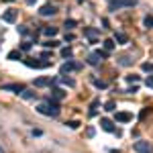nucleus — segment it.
<instances>
[{
    "label": "nucleus",
    "mask_w": 153,
    "mask_h": 153,
    "mask_svg": "<svg viewBox=\"0 0 153 153\" xmlns=\"http://www.w3.org/2000/svg\"><path fill=\"white\" fill-rule=\"evenodd\" d=\"M37 112H41V114H45V117H57L59 114V104L55 100H51V102H41V104L37 106Z\"/></svg>",
    "instance_id": "obj_1"
},
{
    "label": "nucleus",
    "mask_w": 153,
    "mask_h": 153,
    "mask_svg": "<svg viewBox=\"0 0 153 153\" xmlns=\"http://www.w3.org/2000/svg\"><path fill=\"white\" fill-rule=\"evenodd\" d=\"M133 149L137 153H153V143L149 141H135L133 143Z\"/></svg>",
    "instance_id": "obj_2"
},
{
    "label": "nucleus",
    "mask_w": 153,
    "mask_h": 153,
    "mask_svg": "<svg viewBox=\"0 0 153 153\" xmlns=\"http://www.w3.org/2000/svg\"><path fill=\"white\" fill-rule=\"evenodd\" d=\"M137 0H110V10H117L123 6H135Z\"/></svg>",
    "instance_id": "obj_3"
},
{
    "label": "nucleus",
    "mask_w": 153,
    "mask_h": 153,
    "mask_svg": "<svg viewBox=\"0 0 153 153\" xmlns=\"http://www.w3.org/2000/svg\"><path fill=\"white\" fill-rule=\"evenodd\" d=\"M55 12H57V8H55L53 4H43V6L39 8V14H41V16H53Z\"/></svg>",
    "instance_id": "obj_4"
},
{
    "label": "nucleus",
    "mask_w": 153,
    "mask_h": 153,
    "mask_svg": "<svg viewBox=\"0 0 153 153\" xmlns=\"http://www.w3.org/2000/svg\"><path fill=\"white\" fill-rule=\"evenodd\" d=\"M2 21L4 23H14L16 21V10H4L2 12Z\"/></svg>",
    "instance_id": "obj_5"
},
{
    "label": "nucleus",
    "mask_w": 153,
    "mask_h": 153,
    "mask_svg": "<svg viewBox=\"0 0 153 153\" xmlns=\"http://www.w3.org/2000/svg\"><path fill=\"white\" fill-rule=\"evenodd\" d=\"M100 127H102V129H104L106 133H114V131H117L110 118H102V120H100Z\"/></svg>",
    "instance_id": "obj_6"
},
{
    "label": "nucleus",
    "mask_w": 153,
    "mask_h": 153,
    "mask_svg": "<svg viewBox=\"0 0 153 153\" xmlns=\"http://www.w3.org/2000/svg\"><path fill=\"white\" fill-rule=\"evenodd\" d=\"M25 63L29 68H47L49 61H37V59H25Z\"/></svg>",
    "instance_id": "obj_7"
},
{
    "label": "nucleus",
    "mask_w": 153,
    "mask_h": 153,
    "mask_svg": "<svg viewBox=\"0 0 153 153\" xmlns=\"http://www.w3.org/2000/svg\"><path fill=\"white\" fill-rule=\"evenodd\" d=\"M63 98H65V92H63L61 88H53V90H51V100L59 102V100H63Z\"/></svg>",
    "instance_id": "obj_8"
},
{
    "label": "nucleus",
    "mask_w": 153,
    "mask_h": 153,
    "mask_svg": "<svg viewBox=\"0 0 153 153\" xmlns=\"http://www.w3.org/2000/svg\"><path fill=\"white\" fill-rule=\"evenodd\" d=\"M78 68H80V65H78V63H71V61H68V63H63V65H61V76H65V74H70L71 70H78Z\"/></svg>",
    "instance_id": "obj_9"
},
{
    "label": "nucleus",
    "mask_w": 153,
    "mask_h": 153,
    "mask_svg": "<svg viewBox=\"0 0 153 153\" xmlns=\"http://www.w3.org/2000/svg\"><path fill=\"white\" fill-rule=\"evenodd\" d=\"M2 90H10V92H16V94H21L25 88L21 86V84H4V86H2Z\"/></svg>",
    "instance_id": "obj_10"
},
{
    "label": "nucleus",
    "mask_w": 153,
    "mask_h": 153,
    "mask_svg": "<svg viewBox=\"0 0 153 153\" xmlns=\"http://www.w3.org/2000/svg\"><path fill=\"white\" fill-rule=\"evenodd\" d=\"M84 35L88 37L92 43H96V39H98V31H96V29H84Z\"/></svg>",
    "instance_id": "obj_11"
},
{
    "label": "nucleus",
    "mask_w": 153,
    "mask_h": 153,
    "mask_svg": "<svg viewBox=\"0 0 153 153\" xmlns=\"http://www.w3.org/2000/svg\"><path fill=\"white\" fill-rule=\"evenodd\" d=\"M100 61H102V57H100V53H98V51L88 55V63H90V65H98Z\"/></svg>",
    "instance_id": "obj_12"
},
{
    "label": "nucleus",
    "mask_w": 153,
    "mask_h": 153,
    "mask_svg": "<svg viewBox=\"0 0 153 153\" xmlns=\"http://www.w3.org/2000/svg\"><path fill=\"white\" fill-rule=\"evenodd\" d=\"M131 114L129 112H117V117H114V120H117V123H129L131 120Z\"/></svg>",
    "instance_id": "obj_13"
},
{
    "label": "nucleus",
    "mask_w": 153,
    "mask_h": 153,
    "mask_svg": "<svg viewBox=\"0 0 153 153\" xmlns=\"http://www.w3.org/2000/svg\"><path fill=\"white\" fill-rule=\"evenodd\" d=\"M49 84H51V78H37L35 80L37 88H43V86H49Z\"/></svg>",
    "instance_id": "obj_14"
},
{
    "label": "nucleus",
    "mask_w": 153,
    "mask_h": 153,
    "mask_svg": "<svg viewBox=\"0 0 153 153\" xmlns=\"http://www.w3.org/2000/svg\"><path fill=\"white\" fill-rule=\"evenodd\" d=\"M43 33H45L47 37H55V35H57V27H45Z\"/></svg>",
    "instance_id": "obj_15"
},
{
    "label": "nucleus",
    "mask_w": 153,
    "mask_h": 153,
    "mask_svg": "<svg viewBox=\"0 0 153 153\" xmlns=\"http://www.w3.org/2000/svg\"><path fill=\"white\" fill-rule=\"evenodd\" d=\"M104 49L106 51H112V49H114V41H112V39H106L104 41Z\"/></svg>",
    "instance_id": "obj_16"
},
{
    "label": "nucleus",
    "mask_w": 153,
    "mask_h": 153,
    "mask_svg": "<svg viewBox=\"0 0 153 153\" xmlns=\"http://www.w3.org/2000/svg\"><path fill=\"white\" fill-rule=\"evenodd\" d=\"M43 45H45V47H57L59 41H57V39H49V41H45V43H43Z\"/></svg>",
    "instance_id": "obj_17"
},
{
    "label": "nucleus",
    "mask_w": 153,
    "mask_h": 153,
    "mask_svg": "<svg viewBox=\"0 0 153 153\" xmlns=\"http://www.w3.org/2000/svg\"><path fill=\"white\" fill-rule=\"evenodd\" d=\"M118 63H120V65H129V63H131L129 55H120V57H118Z\"/></svg>",
    "instance_id": "obj_18"
},
{
    "label": "nucleus",
    "mask_w": 153,
    "mask_h": 153,
    "mask_svg": "<svg viewBox=\"0 0 153 153\" xmlns=\"http://www.w3.org/2000/svg\"><path fill=\"white\" fill-rule=\"evenodd\" d=\"M21 96H23L25 100H29V98H33V96H35V92H31V90H23V92H21Z\"/></svg>",
    "instance_id": "obj_19"
},
{
    "label": "nucleus",
    "mask_w": 153,
    "mask_h": 153,
    "mask_svg": "<svg viewBox=\"0 0 153 153\" xmlns=\"http://www.w3.org/2000/svg\"><path fill=\"white\" fill-rule=\"evenodd\" d=\"M61 55H63V57H71L74 53H71V49H70V47H63V49H61Z\"/></svg>",
    "instance_id": "obj_20"
},
{
    "label": "nucleus",
    "mask_w": 153,
    "mask_h": 153,
    "mask_svg": "<svg viewBox=\"0 0 153 153\" xmlns=\"http://www.w3.org/2000/svg\"><path fill=\"white\" fill-rule=\"evenodd\" d=\"M104 110H108V112H112V110H114V102H112V100H108V102L104 104Z\"/></svg>",
    "instance_id": "obj_21"
},
{
    "label": "nucleus",
    "mask_w": 153,
    "mask_h": 153,
    "mask_svg": "<svg viewBox=\"0 0 153 153\" xmlns=\"http://www.w3.org/2000/svg\"><path fill=\"white\" fill-rule=\"evenodd\" d=\"M117 41L118 43H127V35L125 33H117Z\"/></svg>",
    "instance_id": "obj_22"
},
{
    "label": "nucleus",
    "mask_w": 153,
    "mask_h": 153,
    "mask_svg": "<svg viewBox=\"0 0 153 153\" xmlns=\"http://www.w3.org/2000/svg\"><path fill=\"white\" fill-rule=\"evenodd\" d=\"M8 59H21V51H10L8 53Z\"/></svg>",
    "instance_id": "obj_23"
},
{
    "label": "nucleus",
    "mask_w": 153,
    "mask_h": 153,
    "mask_svg": "<svg viewBox=\"0 0 153 153\" xmlns=\"http://www.w3.org/2000/svg\"><path fill=\"white\" fill-rule=\"evenodd\" d=\"M141 68H143L145 71H153V63H149V61H145V63H143Z\"/></svg>",
    "instance_id": "obj_24"
},
{
    "label": "nucleus",
    "mask_w": 153,
    "mask_h": 153,
    "mask_svg": "<svg viewBox=\"0 0 153 153\" xmlns=\"http://www.w3.org/2000/svg\"><path fill=\"white\" fill-rule=\"evenodd\" d=\"M61 82H63V84H68V86H71V88L76 86V82H74L71 78H61Z\"/></svg>",
    "instance_id": "obj_25"
},
{
    "label": "nucleus",
    "mask_w": 153,
    "mask_h": 153,
    "mask_svg": "<svg viewBox=\"0 0 153 153\" xmlns=\"http://www.w3.org/2000/svg\"><path fill=\"white\" fill-rule=\"evenodd\" d=\"M127 82H131V84H135V82H139V76H127Z\"/></svg>",
    "instance_id": "obj_26"
},
{
    "label": "nucleus",
    "mask_w": 153,
    "mask_h": 153,
    "mask_svg": "<svg viewBox=\"0 0 153 153\" xmlns=\"http://www.w3.org/2000/svg\"><path fill=\"white\" fill-rule=\"evenodd\" d=\"M68 127H70V129H78V127H80V123H78V120H70V123H68Z\"/></svg>",
    "instance_id": "obj_27"
},
{
    "label": "nucleus",
    "mask_w": 153,
    "mask_h": 153,
    "mask_svg": "<svg viewBox=\"0 0 153 153\" xmlns=\"http://www.w3.org/2000/svg\"><path fill=\"white\" fill-rule=\"evenodd\" d=\"M19 33H21V35H27V33H29L27 25H21V27H19Z\"/></svg>",
    "instance_id": "obj_28"
},
{
    "label": "nucleus",
    "mask_w": 153,
    "mask_h": 153,
    "mask_svg": "<svg viewBox=\"0 0 153 153\" xmlns=\"http://www.w3.org/2000/svg\"><path fill=\"white\" fill-rule=\"evenodd\" d=\"M21 49H23V51H29V49H31V43H29V41H25L23 45H21Z\"/></svg>",
    "instance_id": "obj_29"
},
{
    "label": "nucleus",
    "mask_w": 153,
    "mask_h": 153,
    "mask_svg": "<svg viewBox=\"0 0 153 153\" xmlns=\"http://www.w3.org/2000/svg\"><path fill=\"white\" fill-rule=\"evenodd\" d=\"M65 27H68V29H71V27H76V21H74V19H70V21H65Z\"/></svg>",
    "instance_id": "obj_30"
},
{
    "label": "nucleus",
    "mask_w": 153,
    "mask_h": 153,
    "mask_svg": "<svg viewBox=\"0 0 153 153\" xmlns=\"http://www.w3.org/2000/svg\"><path fill=\"white\" fill-rule=\"evenodd\" d=\"M94 84L98 88H106V82H102V80H94Z\"/></svg>",
    "instance_id": "obj_31"
},
{
    "label": "nucleus",
    "mask_w": 153,
    "mask_h": 153,
    "mask_svg": "<svg viewBox=\"0 0 153 153\" xmlns=\"http://www.w3.org/2000/svg\"><path fill=\"white\" fill-rule=\"evenodd\" d=\"M147 114H149V108H143V110H141V114H139V118H145Z\"/></svg>",
    "instance_id": "obj_32"
},
{
    "label": "nucleus",
    "mask_w": 153,
    "mask_h": 153,
    "mask_svg": "<svg viewBox=\"0 0 153 153\" xmlns=\"http://www.w3.org/2000/svg\"><path fill=\"white\" fill-rule=\"evenodd\" d=\"M86 135H88V137H94V129H92V127H90V129L86 131Z\"/></svg>",
    "instance_id": "obj_33"
},
{
    "label": "nucleus",
    "mask_w": 153,
    "mask_h": 153,
    "mask_svg": "<svg viewBox=\"0 0 153 153\" xmlns=\"http://www.w3.org/2000/svg\"><path fill=\"white\" fill-rule=\"evenodd\" d=\"M65 41H74V35L71 33H65Z\"/></svg>",
    "instance_id": "obj_34"
},
{
    "label": "nucleus",
    "mask_w": 153,
    "mask_h": 153,
    "mask_svg": "<svg viewBox=\"0 0 153 153\" xmlns=\"http://www.w3.org/2000/svg\"><path fill=\"white\" fill-rule=\"evenodd\" d=\"M147 86H153V78H147Z\"/></svg>",
    "instance_id": "obj_35"
},
{
    "label": "nucleus",
    "mask_w": 153,
    "mask_h": 153,
    "mask_svg": "<svg viewBox=\"0 0 153 153\" xmlns=\"http://www.w3.org/2000/svg\"><path fill=\"white\" fill-rule=\"evenodd\" d=\"M25 2H27V4H35L37 0H25Z\"/></svg>",
    "instance_id": "obj_36"
},
{
    "label": "nucleus",
    "mask_w": 153,
    "mask_h": 153,
    "mask_svg": "<svg viewBox=\"0 0 153 153\" xmlns=\"http://www.w3.org/2000/svg\"><path fill=\"white\" fill-rule=\"evenodd\" d=\"M4 2H14V0H4Z\"/></svg>",
    "instance_id": "obj_37"
},
{
    "label": "nucleus",
    "mask_w": 153,
    "mask_h": 153,
    "mask_svg": "<svg viewBox=\"0 0 153 153\" xmlns=\"http://www.w3.org/2000/svg\"><path fill=\"white\" fill-rule=\"evenodd\" d=\"M0 153H4V149H2V147H0Z\"/></svg>",
    "instance_id": "obj_38"
}]
</instances>
